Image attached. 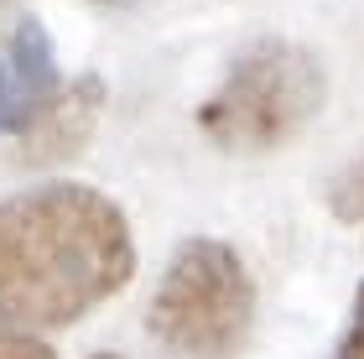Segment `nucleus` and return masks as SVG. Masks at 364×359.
I'll use <instances>...</instances> for the list:
<instances>
[{
    "label": "nucleus",
    "instance_id": "5",
    "mask_svg": "<svg viewBox=\"0 0 364 359\" xmlns=\"http://www.w3.org/2000/svg\"><path fill=\"white\" fill-rule=\"evenodd\" d=\"M99 105H105V78H68L63 94L42 109V120L21 130V161L26 167H42V161H63L73 156L78 146L89 141V130L99 120Z\"/></svg>",
    "mask_w": 364,
    "mask_h": 359
},
{
    "label": "nucleus",
    "instance_id": "2",
    "mask_svg": "<svg viewBox=\"0 0 364 359\" xmlns=\"http://www.w3.org/2000/svg\"><path fill=\"white\" fill-rule=\"evenodd\" d=\"M255 328V282L229 240L193 235L161 266L146 333L172 359H235Z\"/></svg>",
    "mask_w": 364,
    "mask_h": 359
},
{
    "label": "nucleus",
    "instance_id": "6",
    "mask_svg": "<svg viewBox=\"0 0 364 359\" xmlns=\"http://www.w3.org/2000/svg\"><path fill=\"white\" fill-rule=\"evenodd\" d=\"M328 208L349 224H364V151L349 167H338V177L328 183Z\"/></svg>",
    "mask_w": 364,
    "mask_h": 359
},
{
    "label": "nucleus",
    "instance_id": "8",
    "mask_svg": "<svg viewBox=\"0 0 364 359\" xmlns=\"http://www.w3.org/2000/svg\"><path fill=\"white\" fill-rule=\"evenodd\" d=\"M333 359H364V282L354 291V307H349V328L338 333L333 344Z\"/></svg>",
    "mask_w": 364,
    "mask_h": 359
},
{
    "label": "nucleus",
    "instance_id": "7",
    "mask_svg": "<svg viewBox=\"0 0 364 359\" xmlns=\"http://www.w3.org/2000/svg\"><path fill=\"white\" fill-rule=\"evenodd\" d=\"M0 359H58V349H47L42 338L11 328V323H0Z\"/></svg>",
    "mask_w": 364,
    "mask_h": 359
},
{
    "label": "nucleus",
    "instance_id": "4",
    "mask_svg": "<svg viewBox=\"0 0 364 359\" xmlns=\"http://www.w3.org/2000/svg\"><path fill=\"white\" fill-rule=\"evenodd\" d=\"M68 78H58L53 37L37 16H21L11 37H0V136L31 130L42 109L63 94Z\"/></svg>",
    "mask_w": 364,
    "mask_h": 359
},
{
    "label": "nucleus",
    "instance_id": "1",
    "mask_svg": "<svg viewBox=\"0 0 364 359\" xmlns=\"http://www.w3.org/2000/svg\"><path fill=\"white\" fill-rule=\"evenodd\" d=\"M136 271L125 208L89 183H42L0 198V323L68 328Z\"/></svg>",
    "mask_w": 364,
    "mask_h": 359
},
{
    "label": "nucleus",
    "instance_id": "9",
    "mask_svg": "<svg viewBox=\"0 0 364 359\" xmlns=\"http://www.w3.org/2000/svg\"><path fill=\"white\" fill-rule=\"evenodd\" d=\"M99 6H125V0H99Z\"/></svg>",
    "mask_w": 364,
    "mask_h": 359
},
{
    "label": "nucleus",
    "instance_id": "10",
    "mask_svg": "<svg viewBox=\"0 0 364 359\" xmlns=\"http://www.w3.org/2000/svg\"><path fill=\"white\" fill-rule=\"evenodd\" d=\"M94 359H120V354H94Z\"/></svg>",
    "mask_w": 364,
    "mask_h": 359
},
{
    "label": "nucleus",
    "instance_id": "3",
    "mask_svg": "<svg viewBox=\"0 0 364 359\" xmlns=\"http://www.w3.org/2000/svg\"><path fill=\"white\" fill-rule=\"evenodd\" d=\"M323 94L328 73L302 42L260 37L224 68L219 89L198 109V130L224 151H271L312 125Z\"/></svg>",
    "mask_w": 364,
    "mask_h": 359
}]
</instances>
